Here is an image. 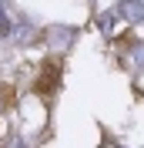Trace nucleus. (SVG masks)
I'll list each match as a JSON object with an SVG mask.
<instances>
[{"label": "nucleus", "mask_w": 144, "mask_h": 148, "mask_svg": "<svg viewBox=\"0 0 144 148\" xmlns=\"http://www.w3.org/2000/svg\"><path fill=\"white\" fill-rule=\"evenodd\" d=\"M60 81V61H47V67L37 74V91L40 94H50Z\"/></svg>", "instance_id": "1"}]
</instances>
